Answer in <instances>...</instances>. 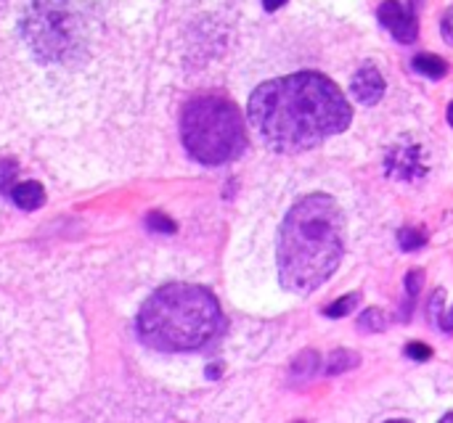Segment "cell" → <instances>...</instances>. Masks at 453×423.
<instances>
[{
    "instance_id": "obj_8",
    "label": "cell",
    "mask_w": 453,
    "mask_h": 423,
    "mask_svg": "<svg viewBox=\"0 0 453 423\" xmlns=\"http://www.w3.org/2000/svg\"><path fill=\"white\" fill-rule=\"evenodd\" d=\"M350 87H353L356 101L358 103H366V106H374L385 95V79H382V74L374 66H361L356 72Z\"/></svg>"
},
{
    "instance_id": "obj_4",
    "label": "cell",
    "mask_w": 453,
    "mask_h": 423,
    "mask_svg": "<svg viewBox=\"0 0 453 423\" xmlns=\"http://www.w3.org/2000/svg\"><path fill=\"white\" fill-rule=\"evenodd\" d=\"M186 151L202 164H226L244 151L247 135L239 109L218 95L194 98L180 117Z\"/></svg>"
},
{
    "instance_id": "obj_11",
    "label": "cell",
    "mask_w": 453,
    "mask_h": 423,
    "mask_svg": "<svg viewBox=\"0 0 453 423\" xmlns=\"http://www.w3.org/2000/svg\"><path fill=\"white\" fill-rule=\"evenodd\" d=\"M358 366V355L356 352H348V350H337L329 355V363H326V376H340L350 368Z\"/></svg>"
},
{
    "instance_id": "obj_18",
    "label": "cell",
    "mask_w": 453,
    "mask_h": 423,
    "mask_svg": "<svg viewBox=\"0 0 453 423\" xmlns=\"http://www.w3.org/2000/svg\"><path fill=\"white\" fill-rule=\"evenodd\" d=\"M146 225H149V228H154V230H159V233H173V230H175V223H173V220H167V217H165V215H159V212L149 215V217H146Z\"/></svg>"
},
{
    "instance_id": "obj_6",
    "label": "cell",
    "mask_w": 453,
    "mask_h": 423,
    "mask_svg": "<svg viewBox=\"0 0 453 423\" xmlns=\"http://www.w3.org/2000/svg\"><path fill=\"white\" fill-rule=\"evenodd\" d=\"M427 172V164L422 159V148L417 143H398L388 154V175L395 180L414 183Z\"/></svg>"
},
{
    "instance_id": "obj_20",
    "label": "cell",
    "mask_w": 453,
    "mask_h": 423,
    "mask_svg": "<svg viewBox=\"0 0 453 423\" xmlns=\"http://www.w3.org/2000/svg\"><path fill=\"white\" fill-rule=\"evenodd\" d=\"M441 32H443V40L453 45V8L446 13V16H443V21H441Z\"/></svg>"
},
{
    "instance_id": "obj_9",
    "label": "cell",
    "mask_w": 453,
    "mask_h": 423,
    "mask_svg": "<svg viewBox=\"0 0 453 423\" xmlns=\"http://www.w3.org/2000/svg\"><path fill=\"white\" fill-rule=\"evenodd\" d=\"M11 199H13V204H16V207H21V209L32 212V209H37V207L45 201V191H42V185H40V183L29 180V183H19V185H13Z\"/></svg>"
},
{
    "instance_id": "obj_12",
    "label": "cell",
    "mask_w": 453,
    "mask_h": 423,
    "mask_svg": "<svg viewBox=\"0 0 453 423\" xmlns=\"http://www.w3.org/2000/svg\"><path fill=\"white\" fill-rule=\"evenodd\" d=\"M358 329L361 331H366V334H380V331H385L388 329V315L382 313V310H366L361 318H358Z\"/></svg>"
},
{
    "instance_id": "obj_22",
    "label": "cell",
    "mask_w": 453,
    "mask_h": 423,
    "mask_svg": "<svg viewBox=\"0 0 453 423\" xmlns=\"http://www.w3.org/2000/svg\"><path fill=\"white\" fill-rule=\"evenodd\" d=\"M449 122H451V127H453V103L449 106Z\"/></svg>"
},
{
    "instance_id": "obj_1",
    "label": "cell",
    "mask_w": 453,
    "mask_h": 423,
    "mask_svg": "<svg viewBox=\"0 0 453 423\" xmlns=\"http://www.w3.org/2000/svg\"><path fill=\"white\" fill-rule=\"evenodd\" d=\"M353 109L342 90L319 72H297L260 85L250 98V122L281 154H297L342 132Z\"/></svg>"
},
{
    "instance_id": "obj_23",
    "label": "cell",
    "mask_w": 453,
    "mask_h": 423,
    "mask_svg": "<svg viewBox=\"0 0 453 423\" xmlns=\"http://www.w3.org/2000/svg\"><path fill=\"white\" fill-rule=\"evenodd\" d=\"M443 421H453V413H451V416H446V419H443Z\"/></svg>"
},
{
    "instance_id": "obj_5",
    "label": "cell",
    "mask_w": 453,
    "mask_h": 423,
    "mask_svg": "<svg viewBox=\"0 0 453 423\" xmlns=\"http://www.w3.org/2000/svg\"><path fill=\"white\" fill-rule=\"evenodd\" d=\"M21 26L42 61H69L82 48L80 19L69 0H35Z\"/></svg>"
},
{
    "instance_id": "obj_13",
    "label": "cell",
    "mask_w": 453,
    "mask_h": 423,
    "mask_svg": "<svg viewBox=\"0 0 453 423\" xmlns=\"http://www.w3.org/2000/svg\"><path fill=\"white\" fill-rule=\"evenodd\" d=\"M398 244H401L403 252H417V249H422L427 244V233L422 228H403L398 233Z\"/></svg>"
},
{
    "instance_id": "obj_7",
    "label": "cell",
    "mask_w": 453,
    "mask_h": 423,
    "mask_svg": "<svg viewBox=\"0 0 453 423\" xmlns=\"http://www.w3.org/2000/svg\"><path fill=\"white\" fill-rule=\"evenodd\" d=\"M380 24L398 40V42H414L417 34H419V24H417V16L411 11H406L403 3L398 0H385L380 5Z\"/></svg>"
},
{
    "instance_id": "obj_14",
    "label": "cell",
    "mask_w": 453,
    "mask_h": 423,
    "mask_svg": "<svg viewBox=\"0 0 453 423\" xmlns=\"http://www.w3.org/2000/svg\"><path fill=\"white\" fill-rule=\"evenodd\" d=\"M358 302H361V297H358V294H348V297H342V299L332 302V305L324 310V315H329V318H345V315H350V313L358 307Z\"/></svg>"
},
{
    "instance_id": "obj_3",
    "label": "cell",
    "mask_w": 453,
    "mask_h": 423,
    "mask_svg": "<svg viewBox=\"0 0 453 423\" xmlns=\"http://www.w3.org/2000/svg\"><path fill=\"white\" fill-rule=\"evenodd\" d=\"M220 329L218 299L191 283L159 289L138 315L141 339L159 352H191L212 342Z\"/></svg>"
},
{
    "instance_id": "obj_17",
    "label": "cell",
    "mask_w": 453,
    "mask_h": 423,
    "mask_svg": "<svg viewBox=\"0 0 453 423\" xmlns=\"http://www.w3.org/2000/svg\"><path fill=\"white\" fill-rule=\"evenodd\" d=\"M319 368V355L316 352H305L300 355L297 366H295V374H303V379H311Z\"/></svg>"
},
{
    "instance_id": "obj_15",
    "label": "cell",
    "mask_w": 453,
    "mask_h": 423,
    "mask_svg": "<svg viewBox=\"0 0 453 423\" xmlns=\"http://www.w3.org/2000/svg\"><path fill=\"white\" fill-rule=\"evenodd\" d=\"M443 291H438L433 299H430V313H433V318L438 321V326L446 331V334H451L453 331V307L449 310V313H443Z\"/></svg>"
},
{
    "instance_id": "obj_10",
    "label": "cell",
    "mask_w": 453,
    "mask_h": 423,
    "mask_svg": "<svg viewBox=\"0 0 453 423\" xmlns=\"http://www.w3.org/2000/svg\"><path fill=\"white\" fill-rule=\"evenodd\" d=\"M411 66H414V72H419V74H425V77H430V79H443V77L449 74V64H446L441 56H427V53H422V56H417V58L411 61Z\"/></svg>"
},
{
    "instance_id": "obj_16",
    "label": "cell",
    "mask_w": 453,
    "mask_h": 423,
    "mask_svg": "<svg viewBox=\"0 0 453 423\" xmlns=\"http://www.w3.org/2000/svg\"><path fill=\"white\" fill-rule=\"evenodd\" d=\"M422 283H425V273H422V270H411V273L406 276V307H411V305L417 302Z\"/></svg>"
},
{
    "instance_id": "obj_19",
    "label": "cell",
    "mask_w": 453,
    "mask_h": 423,
    "mask_svg": "<svg viewBox=\"0 0 453 423\" xmlns=\"http://www.w3.org/2000/svg\"><path fill=\"white\" fill-rule=\"evenodd\" d=\"M406 355H409L411 360H427V358H433V350H430L427 344L414 342V344H409V347H406Z\"/></svg>"
},
{
    "instance_id": "obj_21",
    "label": "cell",
    "mask_w": 453,
    "mask_h": 423,
    "mask_svg": "<svg viewBox=\"0 0 453 423\" xmlns=\"http://www.w3.org/2000/svg\"><path fill=\"white\" fill-rule=\"evenodd\" d=\"M287 0H263V5H265V11H276V8H281Z\"/></svg>"
},
{
    "instance_id": "obj_2",
    "label": "cell",
    "mask_w": 453,
    "mask_h": 423,
    "mask_svg": "<svg viewBox=\"0 0 453 423\" xmlns=\"http://www.w3.org/2000/svg\"><path fill=\"white\" fill-rule=\"evenodd\" d=\"M345 252L342 215L332 196L300 199L279 230V278L292 294H311L340 268Z\"/></svg>"
}]
</instances>
